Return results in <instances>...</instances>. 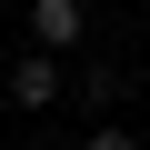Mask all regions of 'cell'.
<instances>
[{"instance_id": "1", "label": "cell", "mask_w": 150, "mask_h": 150, "mask_svg": "<svg viewBox=\"0 0 150 150\" xmlns=\"http://www.w3.org/2000/svg\"><path fill=\"white\" fill-rule=\"evenodd\" d=\"M60 90H70V70H60V50H50V40H30V60L10 70V100H20V110H50Z\"/></svg>"}, {"instance_id": "2", "label": "cell", "mask_w": 150, "mask_h": 150, "mask_svg": "<svg viewBox=\"0 0 150 150\" xmlns=\"http://www.w3.org/2000/svg\"><path fill=\"white\" fill-rule=\"evenodd\" d=\"M80 30H90V10H80V0H30V40H50V50H70Z\"/></svg>"}]
</instances>
